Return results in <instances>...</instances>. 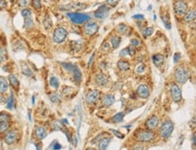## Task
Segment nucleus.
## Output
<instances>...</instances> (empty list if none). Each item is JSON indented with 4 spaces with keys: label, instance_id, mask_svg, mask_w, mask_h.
Returning a JSON list of instances; mask_svg holds the SVG:
<instances>
[{
    "label": "nucleus",
    "instance_id": "obj_1",
    "mask_svg": "<svg viewBox=\"0 0 196 150\" xmlns=\"http://www.w3.org/2000/svg\"><path fill=\"white\" fill-rule=\"evenodd\" d=\"M173 131V123L171 120H166L163 122L160 127V134L163 138H169Z\"/></svg>",
    "mask_w": 196,
    "mask_h": 150
},
{
    "label": "nucleus",
    "instance_id": "obj_2",
    "mask_svg": "<svg viewBox=\"0 0 196 150\" xmlns=\"http://www.w3.org/2000/svg\"><path fill=\"white\" fill-rule=\"evenodd\" d=\"M67 16L73 22L74 24H77V25L86 23L87 21H89L91 19L89 15L81 14V13H68Z\"/></svg>",
    "mask_w": 196,
    "mask_h": 150
},
{
    "label": "nucleus",
    "instance_id": "obj_3",
    "mask_svg": "<svg viewBox=\"0 0 196 150\" xmlns=\"http://www.w3.org/2000/svg\"><path fill=\"white\" fill-rule=\"evenodd\" d=\"M189 72L186 68L183 67V66H180L176 69L175 73H174V76H175V80L181 83V84H184L185 83L188 79H189Z\"/></svg>",
    "mask_w": 196,
    "mask_h": 150
},
{
    "label": "nucleus",
    "instance_id": "obj_4",
    "mask_svg": "<svg viewBox=\"0 0 196 150\" xmlns=\"http://www.w3.org/2000/svg\"><path fill=\"white\" fill-rule=\"evenodd\" d=\"M67 36H68L67 30L63 27H58L54 30L52 39L56 44H62V42L65 41Z\"/></svg>",
    "mask_w": 196,
    "mask_h": 150
},
{
    "label": "nucleus",
    "instance_id": "obj_5",
    "mask_svg": "<svg viewBox=\"0 0 196 150\" xmlns=\"http://www.w3.org/2000/svg\"><path fill=\"white\" fill-rule=\"evenodd\" d=\"M137 138L138 141L146 143V142L152 141L155 138V134L150 130H140L137 133Z\"/></svg>",
    "mask_w": 196,
    "mask_h": 150
},
{
    "label": "nucleus",
    "instance_id": "obj_6",
    "mask_svg": "<svg viewBox=\"0 0 196 150\" xmlns=\"http://www.w3.org/2000/svg\"><path fill=\"white\" fill-rule=\"evenodd\" d=\"M187 9H188L187 3L184 2V0H177L173 5V10L175 14L178 16L184 15L187 12Z\"/></svg>",
    "mask_w": 196,
    "mask_h": 150
},
{
    "label": "nucleus",
    "instance_id": "obj_7",
    "mask_svg": "<svg viewBox=\"0 0 196 150\" xmlns=\"http://www.w3.org/2000/svg\"><path fill=\"white\" fill-rule=\"evenodd\" d=\"M170 91H171V96L174 102H180L183 97H182V91L180 89V87L175 84V83H173L170 87Z\"/></svg>",
    "mask_w": 196,
    "mask_h": 150
},
{
    "label": "nucleus",
    "instance_id": "obj_8",
    "mask_svg": "<svg viewBox=\"0 0 196 150\" xmlns=\"http://www.w3.org/2000/svg\"><path fill=\"white\" fill-rule=\"evenodd\" d=\"M109 13V9L106 5H101L98 9L94 12V16L98 19H103L108 16Z\"/></svg>",
    "mask_w": 196,
    "mask_h": 150
},
{
    "label": "nucleus",
    "instance_id": "obj_9",
    "mask_svg": "<svg viewBox=\"0 0 196 150\" xmlns=\"http://www.w3.org/2000/svg\"><path fill=\"white\" fill-rule=\"evenodd\" d=\"M98 30V25L95 22H91V23H88L84 25V32L88 35H91V36L94 35L95 34H97Z\"/></svg>",
    "mask_w": 196,
    "mask_h": 150
},
{
    "label": "nucleus",
    "instance_id": "obj_10",
    "mask_svg": "<svg viewBox=\"0 0 196 150\" xmlns=\"http://www.w3.org/2000/svg\"><path fill=\"white\" fill-rule=\"evenodd\" d=\"M17 140V132L16 130H10L6 132L5 136V142L7 145H13Z\"/></svg>",
    "mask_w": 196,
    "mask_h": 150
},
{
    "label": "nucleus",
    "instance_id": "obj_11",
    "mask_svg": "<svg viewBox=\"0 0 196 150\" xmlns=\"http://www.w3.org/2000/svg\"><path fill=\"white\" fill-rule=\"evenodd\" d=\"M99 91H96V90H94V91H91L87 95H86V103L88 104V105H91V104H93V103H95L97 100H98V98H99Z\"/></svg>",
    "mask_w": 196,
    "mask_h": 150
},
{
    "label": "nucleus",
    "instance_id": "obj_12",
    "mask_svg": "<svg viewBox=\"0 0 196 150\" xmlns=\"http://www.w3.org/2000/svg\"><path fill=\"white\" fill-rule=\"evenodd\" d=\"M137 94L140 98L142 99H147V97L150 95V91H149V88L148 86L145 85V84H141L137 87Z\"/></svg>",
    "mask_w": 196,
    "mask_h": 150
},
{
    "label": "nucleus",
    "instance_id": "obj_13",
    "mask_svg": "<svg viewBox=\"0 0 196 150\" xmlns=\"http://www.w3.org/2000/svg\"><path fill=\"white\" fill-rule=\"evenodd\" d=\"M159 123H160L159 119L157 117L154 116V117H152V118H150V119L147 120L145 125H146V127H147L148 129L152 130V129L156 128L159 126Z\"/></svg>",
    "mask_w": 196,
    "mask_h": 150
},
{
    "label": "nucleus",
    "instance_id": "obj_14",
    "mask_svg": "<svg viewBox=\"0 0 196 150\" xmlns=\"http://www.w3.org/2000/svg\"><path fill=\"white\" fill-rule=\"evenodd\" d=\"M95 82L99 86H105L109 82V77L105 73H99L95 77Z\"/></svg>",
    "mask_w": 196,
    "mask_h": 150
},
{
    "label": "nucleus",
    "instance_id": "obj_15",
    "mask_svg": "<svg viewBox=\"0 0 196 150\" xmlns=\"http://www.w3.org/2000/svg\"><path fill=\"white\" fill-rule=\"evenodd\" d=\"M101 103L105 107H109V106L113 105L115 103V97H114V95H112V94H107V95H105L102 98Z\"/></svg>",
    "mask_w": 196,
    "mask_h": 150
},
{
    "label": "nucleus",
    "instance_id": "obj_16",
    "mask_svg": "<svg viewBox=\"0 0 196 150\" xmlns=\"http://www.w3.org/2000/svg\"><path fill=\"white\" fill-rule=\"evenodd\" d=\"M110 141H111V138L110 137H104L103 138H101L98 141V150H107V148L109 147Z\"/></svg>",
    "mask_w": 196,
    "mask_h": 150
},
{
    "label": "nucleus",
    "instance_id": "obj_17",
    "mask_svg": "<svg viewBox=\"0 0 196 150\" xmlns=\"http://www.w3.org/2000/svg\"><path fill=\"white\" fill-rule=\"evenodd\" d=\"M34 133H35L36 138H39V139H44V138H45L46 136H47V130H46L44 127H41V126L37 127L35 128Z\"/></svg>",
    "mask_w": 196,
    "mask_h": 150
},
{
    "label": "nucleus",
    "instance_id": "obj_18",
    "mask_svg": "<svg viewBox=\"0 0 196 150\" xmlns=\"http://www.w3.org/2000/svg\"><path fill=\"white\" fill-rule=\"evenodd\" d=\"M153 62L156 67H160L165 62V56L162 54H155L153 56Z\"/></svg>",
    "mask_w": 196,
    "mask_h": 150
},
{
    "label": "nucleus",
    "instance_id": "obj_19",
    "mask_svg": "<svg viewBox=\"0 0 196 150\" xmlns=\"http://www.w3.org/2000/svg\"><path fill=\"white\" fill-rule=\"evenodd\" d=\"M117 31L120 34H124V35H127L130 33L131 31V28L127 25H124V24H120L117 26Z\"/></svg>",
    "mask_w": 196,
    "mask_h": 150
},
{
    "label": "nucleus",
    "instance_id": "obj_20",
    "mask_svg": "<svg viewBox=\"0 0 196 150\" xmlns=\"http://www.w3.org/2000/svg\"><path fill=\"white\" fill-rule=\"evenodd\" d=\"M8 90V83L5 77L0 76V93H5Z\"/></svg>",
    "mask_w": 196,
    "mask_h": 150
},
{
    "label": "nucleus",
    "instance_id": "obj_21",
    "mask_svg": "<svg viewBox=\"0 0 196 150\" xmlns=\"http://www.w3.org/2000/svg\"><path fill=\"white\" fill-rule=\"evenodd\" d=\"M70 72H72V73H73V77H74V80H75L76 81H80V80H81V73H80V69H79L77 66H75V65L73 64V66H72V68H71Z\"/></svg>",
    "mask_w": 196,
    "mask_h": 150
},
{
    "label": "nucleus",
    "instance_id": "obj_22",
    "mask_svg": "<svg viewBox=\"0 0 196 150\" xmlns=\"http://www.w3.org/2000/svg\"><path fill=\"white\" fill-rule=\"evenodd\" d=\"M196 17V11L194 9L193 10H190L188 12H186V14L184 15V20L185 22H192L195 19Z\"/></svg>",
    "mask_w": 196,
    "mask_h": 150
},
{
    "label": "nucleus",
    "instance_id": "obj_23",
    "mask_svg": "<svg viewBox=\"0 0 196 150\" xmlns=\"http://www.w3.org/2000/svg\"><path fill=\"white\" fill-rule=\"evenodd\" d=\"M8 80H9L10 84H11L15 89H17V88H18V86H19V80H18V79H17L15 75L14 74L9 75Z\"/></svg>",
    "mask_w": 196,
    "mask_h": 150
},
{
    "label": "nucleus",
    "instance_id": "obj_24",
    "mask_svg": "<svg viewBox=\"0 0 196 150\" xmlns=\"http://www.w3.org/2000/svg\"><path fill=\"white\" fill-rule=\"evenodd\" d=\"M118 67L121 71H128L130 68V64H129V62H127L126 61H119L118 62Z\"/></svg>",
    "mask_w": 196,
    "mask_h": 150
},
{
    "label": "nucleus",
    "instance_id": "obj_25",
    "mask_svg": "<svg viewBox=\"0 0 196 150\" xmlns=\"http://www.w3.org/2000/svg\"><path fill=\"white\" fill-rule=\"evenodd\" d=\"M110 42H111L112 47H113L114 49H117V48L119 46L120 43H121V38L119 37V36H113V37H111V39H110Z\"/></svg>",
    "mask_w": 196,
    "mask_h": 150
},
{
    "label": "nucleus",
    "instance_id": "obj_26",
    "mask_svg": "<svg viewBox=\"0 0 196 150\" xmlns=\"http://www.w3.org/2000/svg\"><path fill=\"white\" fill-rule=\"evenodd\" d=\"M124 117H125V113L124 112H119V113H117L116 115H114L112 117V121L114 123H119V122L122 121Z\"/></svg>",
    "mask_w": 196,
    "mask_h": 150
},
{
    "label": "nucleus",
    "instance_id": "obj_27",
    "mask_svg": "<svg viewBox=\"0 0 196 150\" xmlns=\"http://www.w3.org/2000/svg\"><path fill=\"white\" fill-rule=\"evenodd\" d=\"M50 85H51L52 88H54V89H58V88H59V86H60L59 80H58L56 77L52 76V77L50 78Z\"/></svg>",
    "mask_w": 196,
    "mask_h": 150
},
{
    "label": "nucleus",
    "instance_id": "obj_28",
    "mask_svg": "<svg viewBox=\"0 0 196 150\" xmlns=\"http://www.w3.org/2000/svg\"><path fill=\"white\" fill-rule=\"evenodd\" d=\"M7 60V52L4 47H0V63H3Z\"/></svg>",
    "mask_w": 196,
    "mask_h": 150
},
{
    "label": "nucleus",
    "instance_id": "obj_29",
    "mask_svg": "<svg viewBox=\"0 0 196 150\" xmlns=\"http://www.w3.org/2000/svg\"><path fill=\"white\" fill-rule=\"evenodd\" d=\"M50 100L53 103H59L61 101V95L57 92H53L50 95Z\"/></svg>",
    "mask_w": 196,
    "mask_h": 150
},
{
    "label": "nucleus",
    "instance_id": "obj_30",
    "mask_svg": "<svg viewBox=\"0 0 196 150\" xmlns=\"http://www.w3.org/2000/svg\"><path fill=\"white\" fill-rule=\"evenodd\" d=\"M14 105H15V99H14V94L11 93V95L9 96L7 102H6V108L8 109H12L14 108Z\"/></svg>",
    "mask_w": 196,
    "mask_h": 150
},
{
    "label": "nucleus",
    "instance_id": "obj_31",
    "mask_svg": "<svg viewBox=\"0 0 196 150\" xmlns=\"http://www.w3.org/2000/svg\"><path fill=\"white\" fill-rule=\"evenodd\" d=\"M34 26V21L31 17H26L25 18V22H24V28L25 29H30Z\"/></svg>",
    "mask_w": 196,
    "mask_h": 150
},
{
    "label": "nucleus",
    "instance_id": "obj_32",
    "mask_svg": "<svg viewBox=\"0 0 196 150\" xmlns=\"http://www.w3.org/2000/svg\"><path fill=\"white\" fill-rule=\"evenodd\" d=\"M153 33H154V28H153V27H147L146 29H144V30L142 31V34H143V36H144L145 38H147V37H149L150 35H152Z\"/></svg>",
    "mask_w": 196,
    "mask_h": 150
},
{
    "label": "nucleus",
    "instance_id": "obj_33",
    "mask_svg": "<svg viewBox=\"0 0 196 150\" xmlns=\"http://www.w3.org/2000/svg\"><path fill=\"white\" fill-rule=\"evenodd\" d=\"M44 26L47 30H49V29H51L52 27V20H51V18H50L49 16H46L44 19Z\"/></svg>",
    "mask_w": 196,
    "mask_h": 150
},
{
    "label": "nucleus",
    "instance_id": "obj_34",
    "mask_svg": "<svg viewBox=\"0 0 196 150\" xmlns=\"http://www.w3.org/2000/svg\"><path fill=\"white\" fill-rule=\"evenodd\" d=\"M10 116L6 113H1L0 114V123H6L10 120Z\"/></svg>",
    "mask_w": 196,
    "mask_h": 150
},
{
    "label": "nucleus",
    "instance_id": "obj_35",
    "mask_svg": "<svg viewBox=\"0 0 196 150\" xmlns=\"http://www.w3.org/2000/svg\"><path fill=\"white\" fill-rule=\"evenodd\" d=\"M50 148L52 150H60L62 148V146L57 140H54V141L52 143V145L50 146Z\"/></svg>",
    "mask_w": 196,
    "mask_h": 150
},
{
    "label": "nucleus",
    "instance_id": "obj_36",
    "mask_svg": "<svg viewBox=\"0 0 196 150\" xmlns=\"http://www.w3.org/2000/svg\"><path fill=\"white\" fill-rule=\"evenodd\" d=\"M53 128L54 130L58 131V130H62L63 129V124L62 121L60 120H56L54 123H53Z\"/></svg>",
    "mask_w": 196,
    "mask_h": 150
},
{
    "label": "nucleus",
    "instance_id": "obj_37",
    "mask_svg": "<svg viewBox=\"0 0 196 150\" xmlns=\"http://www.w3.org/2000/svg\"><path fill=\"white\" fill-rule=\"evenodd\" d=\"M9 122H6V123H0V133H4V132H6L7 129L9 128Z\"/></svg>",
    "mask_w": 196,
    "mask_h": 150
},
{
    "label": "nucleus",
    "instance_id": "obj_38",
    "mask_svg": "<svg viewBox=\"0 0 196 150\" xmlns=\"http://www.w3.org/2000/svg\"><path fill=\"white\" fill-rule=\"evenodd\" d=\"M21 15L23 16V17H31V16H32V12H31V10L30 9H28V8H25V9H23L22 10V12H21Z\"/></svg>",
    "mask_w": 196,
    "mask_h": 150
},
{
    "label": "nucleus",
    "instance_id": "obj_39",
    "mask_svg": "<svg viewBox=\"0 0 196 150\" xmlns=\"http://www.w3.org/2000/svg\"><path fill=\"white\" fill-rule=\"evenodd\" d=\"M145 68H146V66H145L143 63H139V64L137 66V69H136V71H137V73L138 74H141V73H144V71H145Z\"/></svg>",
    "mask_w": 196,
    "mask_h": 150
},
{
    "label": "nucleus",
    "instance_id": "obj_40",
    "mask_svg": "<svg viewBox=\"0 0 196 150\" xmlns=\"http://www.w3.org/2000/svg\"><path fill=\"white\" fill-rule=\"evenodd\" d=\"M120 0H107V4L109 5H110V6H116L118 4H119V2Z\"/></svg>",
    "mask_w": 196,
    "mask_h": 150
},
{
    "label": "nucleus",
    "instance_id": "obj_41",
    "mask_svg": "<svg viewBox=\"0 0 196 150\" xmlns=\"http://www.w3.org/2000/svg\"><path fill=\"white\" fill-rule=\"evenodd\" d=\"M34 8L36 9H40L42 7V3H41V0H34Z\"/></svg>",
    "mask_w": 196,
    "mask_h": 150
},
{
    "label": "nucleus",
    "instance_id": "obj_42",
    "mask_svg": "<svg viewBox=\"0 0 196 150\" xmlns=\"http://www.w3.org/2000/svg\"><path fill=\"white\" fill-rule=\"evenodd\" d=\"M23 73H24V74H25L26 76H29V77L33 75L32 71H31L28 67H25V68H23Z\"/></svg>",
    "mask_w": 196,
    "mask_h": 150
},
{
    "label": "nucleus",
    "instance_id": "obj_43",
    "mask_svg": "<svg viewBox=\"0 0 196 150\" xmlns=\"http://www.w3.org/2000/svg\"><path fill=\"white\" fill-rule=\"evenodd\" d=\"M111 132L116 136V137H118L119 138H124V135H122L120 132H119L118 130H115V129H111Z\"/></svg>",
    "mask_w": 196,
    "mask_h": 150
},
{
    "label": "nucleus",
    "instance_id": "obj_44",
    "mask_svg": "<svg viewBox=\"0 0 196 150\" xmlns=\"http://www.w3.org/2000/svg\"><path fill=\"white\" fill-rule=\"evenodd\" d=\"M180 59H181V54H180L179 52L174 53V55H173V62H174V63L178 62L180 61Z\"/></svg>",
    "mask_w": 196,
    "mask_h": 150
},
{
    "label": "nucleus",
    "instance_id": "obj_45",
    "mask_svg": "<svg viewBox=\"0 0 196 150\" xmlns=\"http://www.w3.org/2000/svg\"><path fill=\"white\" fill-rule=\"evenodd\" d=\"M129 53H128V50H127V48H125V49H123L121 50V52H119V56L120 57H126L127 55H128Z\"/></svg>",
    "mask_w": 196,
    "mask_h": 150
},
{
    "label": "nucleus",
    "instance_id": "obj_46",
    "mask_svg": "<svg viewBox=\"0 0 196 150\" xmlns=\"http://www.w3.org/2000/svg\"><path fill=\"white\" fill-rule=\"evenodd\" d=\"M139 45H140V42H139L137 39H133V40L131 41V45L134 46V47H137V46H138Z\"/></svg>",
    "mask_w": 196,
    "mask_h": 150
},
{
    "label": "nucleus",
    "instance_id": "obj_47",
    "mask_svg": "<svg viewBox=\"0 0 196 150\" xmlns=\"http://www.w3.org/2000/svg\"><path fill=\"white\" fill-rule=\"evenodd\" d=\"M127 50H128V53H129V55H133V54L135 53V47H134V46H132V45H130V46L127 48Z\"/></svg>",
    "mask_w": 196,
    "mask_h": 150
},
{
    "label": "nucleus",
    "instance_id": "obj_48",
    "mask_svg": "<svg viewBox=\"0 0 196 150\" xmlns=\"http://www.w3.org/2000/svg\"><path fill=\"white\" fill-rule=\"evenodd\" d=\"M6 7V2L5 0H0V9Z\"/></svg>",
    "mask_w": 196,
    "mask_h": 150
},
{
    "label": "nucleus",
    "instance_id": "obj_49",
    "mask_svg": "<svg viewBox=\"0 0 196 150\" xmlns=\"http://www.w3.org/2000/svg\"><path fill=\"white\" fill-rule=\"evenodd\" d=\"M29 4V0H20V5L26 6Z\"/></svg>",
    "mask_w": 196,
    "mask_h": 150
},
{
    "label": "nucleus",
    "instance_id": "obj_50",
    "mask_svg": "<svg viewBox=\"0 0 196 150\" xmlns=\"http://www.w3.org/2000/svg\"><path fill=\"white\" fill-rule=\"evenodd\" d=\"M133 18L142 20V19H144V15H135V16H133Z\"/></svg>",
    "mask_w": 196,
    "mask_h": 150
},
{
    "label": "nucleus",
    "instance_id": "obj_51",
    "mask_svg": "<svg viewBox=\"0 0 196 150\" xmlns=\"http://www.w3.org/2000/svg\"><path fill=\"white\" fill-rule=\"evenodd\" d=\"M94 57H95V52L94 53H92V55H91V57L90 58V60H89V62H88V65L89 66H91V64H92V62H93V59H94Z\"/></svg>",
    "mask_w": 196,
    "mask_h": 150
},
{
    "label": "nucleus",
    "instance_id": "obj_52",
    "mask_svg": "<svg viewBox=\"0 0 196 150\" xmlns=\"http://www.w3.org/2000/svg\"><path fill=\"white\" fill-rule=\"evenodd\" d=\"M134 150H144V146L143 145H137L134 148Z\"/></svg>",
    "mask_w": 196,
    "mask_h": 150
},
{
    "label": "nucleus",
    "instance_id": "obj_53",
    "mask_svg": "<svg viewBox=\"0 0 196 150\" xmlns=\"http://www.w3.org/2000/svg\"><path fill=\"white\" fill-rule=\"evenodd\" d=\"M192 141H193V147H194V148H195V133L193 134V139H192Z\"/></svg>",
    "mask_w": 196,
    "mask_h": 150
},
{
    "label": "nucleus",
    "instance_id": "obj_54",
    "mask_svg": "<svg viewBox=\"0 0 196 150\" xmlns=\"http://www.w3.org/2000/svg\"><path fill=\"white\" fill-rule=\"evenodd\" d=\"M73 140H74V146H76L77 145V138H75V137H73Z\"/></svg>",
    "mask_w": 196,
    "mask_h": 150
},
{
    "label": "nucleus",
    "instance_id": "obj_55",
    "mask_svg": "<svg viewBox=\"0 0 196 150\" xmlns=\"http://www.w3.org/2000/svg\"><path fill=\"white\" fill-rule=\"evenodd\" d=\"M62 122H63V123H65V124H69L68 120H65V119H63V120H62Z\"/></svg>",
    "mask_w": 196,
    "mask_h": 150
},
{
    "label": "nucleus",
    "instance_id": "obj_56",
    "mask_svg": "<svg viewBox=\"0 0 196 150\" xmlns=\"http://www.w3.org/2000/svg\"><path fill=\"white\" fill-rule=\"evenodd\" d=\"M34 102H35V98H34V96H33L32 97V103L34 104Z\"/></svg>",
    "mask_w": 196,
    "mask_h": 150
},
{
    "label": "nucleus",
    "instance_id": "obj_57",
    "mask_svg": "<svg viewBox=\"0 0 196 150\" xmlns=\"http://www.w3.org/2000/svg\"><path fill=\"white\" fill-rule=\"evenodd\" d=\"M36 146V150H41V148H40V146L39 145H35Z\"/></svg>",
    "mask_w": 196,
    "mask_h": 150
},
{
    "label": "nucleus",
    "instance_id": "obj_58",
    "mask_svg": "<svg viewBox=\"0 0 196 150\" xmlns=\"http://www.w3.org/2000/svg\"><path fill=\"white\" fill-rule=\"evenodd\" d=\"M86 150H95V149H94V148H87Z\"/></svg>",
    "mask_w": 196,
    "mask_h": 150
},
{
    "label": "nucleus",
    "instance_id": "obj_59",
    "mask_svg": "<svg viewBox=\"0 0 196 150\" xmlns=\"http://www.w3.org/2000/svg\"><path fill=\"white\" fill-rule=\"evenodd\" d=\"M10 1H14V0H10Z\"/></svg>",
    "mask_w": 196,
    "mask_h": 150
}]
</instances>
